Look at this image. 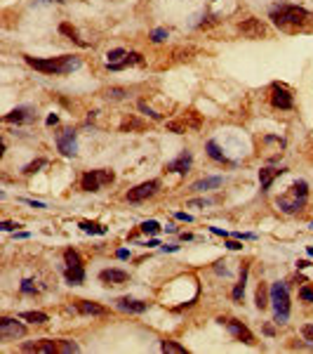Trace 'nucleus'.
<instances>
[{"instance_id":"1","label":"nucleus","mask_w":313,"mask_h":354,"mask_svg":"<svg viewBox=\"0 0 313 354\" xmlns=\"http://www.w3.org/2000/svg\"><path fill=\"white\" fill-rule=\"evenodd\" d=\"M271 19H273V24L280 31L297 33V31L308 29V24H311V12L304 8H299V5H287V3H283V5L271 8Z\"/></svg>"},{"instance_id":"2","label":"nucleus","mask_w":313,"mask_h":354,"mask_svg":"<svg viewBox=\"0 0 313 354\" xmlns=\"http://www.w3.org/2000/svg\"><path fill=\"white\" fill-rule=\"evenodd\" d=\"M24 59L31 69L40 71V73H47V76H64V73H71L80 66V57L76 54H61V57H31V54H24Z\"/></svg>"},{"instance_id":"3","label":"nucleus","mask_w":313,"mask_h":354,"mask_svg":"<svg viewBox=\"0 0 313 354\" xmlns=\"http://www.w3.org/2000/svg\"><path fill=\"white\" fill-rule=\"evenodd\" d=\"M306 201H308V185H306L304 180H297L294 185L283 194V196H278V208L287 213V215H297L301 213L306 206Z\"/></svg>"},{"instance_id":"4","label":"nucleus","mask_w":313,"mask_h":354,"mask_svg":"<svg viewBox=\"0 0 313 354\" xmlns=\"http://www.w3.org/2000/svg\"><path fill=\"white\" fill-rule=\"evenodd\" d=\"M271 305H273V321L275 323H287L290 319V291L285 284H273L271 286Z\"/></svg>"},{"instance_id":"5","label":"nucleus","mask_w":313,"mask_h":354,"mask_svg":"<svg viewBox=\"0 0 313 354\" xmlns=\"http://www.w3.org/2000/svg\"><path fill=\"white\" fill-rule=\"evenodd\" d=\"M64 277H66V281L71 286H78L85 281V264L76 248H66L64 250Z\"/></svg>"},{"instance_id":"6","label":"nucleus","mask_w":313,"mask_h":354,"mask_svg":"<svg viewBox=\"0 0 313 354\" xmlns=\"http://www.w3.org/2000/svg\"><path fill=\"white\" fill-rule=\"evenodd\" d=\"M115 172L108 168H99V170H87L80 177V187L83 192H101L106 185H113Z\"/></svg>"},{"instance_id":"7","label":"nucleus","mask_w":313,"mask_h":354,"mask_svg":"<svg viewBox=\"0 0 313 354\" xmlns=\"http://www.w3.org/2000/svg\"><path fill=\"white\" fill-rule=\"evenodd\" d=\"M54 142H57V149H59L66 158L78 154V142H76V130H73V128H61V130L54 135Z\"/></svg>"},{"instance_id":"8","label":"nucleus","mask_w":313,"mask_h":354,"mask_svg":"<svg viewBox=\"0 0 313 354\" xmlns=\"http://www.w3.org/2000/svg\"><path fill=\"white\" fill-rule=\"evenodd\" d=\"M238 31H240V36L243 38H250V40H257V38H266V24L261 22V19H254V17H250V19H245V22L238 24Z\"/></svg>"},{"instance_id":"9","label":"nucleus","mask_w":313,"mask_h":354,"mask_svg":"<svg viewBox=\"0 0 313 354\" xmlns=\"http://www.w3.org/2000/svg\"><path fill=\"white\" fill-rule=\"evenodd\" d=\"M158 189H161V180H148V182H141V185H137L134 189L127 192V201H130V203H141V201L151 199Z\"/></svg>"},{"instance_id":"10","label":"nucleus","mask_w":313,"mask_h":354,"mask_svg":"<svg viewBox=\"0 0 313 354\" xmlns=\"http://www.w3.org/2000/svg\"><path fill=\"white\" fill-rule=\"evenodd\" d=\"M271 104L273 109H280V111H290L294 107V100H292L290 90L280 83H273L271 85Z\"/></svg>"},{"instance_id":"11","label":"nucleus","mask_w":313,"mask_h":354,"mask_svg":"<svg viewBox=\"0 0 313 354\" xmlns=\"http://www.w3.org/2000/svg\"><path fill=\"white\" fill-rule=\"evenodd\" d=\"M219 323H226V328H229L231 335H233L236 340H240V342H245V345H254L252 331H250L243 321H238V319H219Z\"/></svg>"},{"instance_id":"12","label":"nucleus","mask_w":313,"mask_h":354,"mask_svg":"<svg viewBox=\"0 0 313 354\" xmlns=\"http://www.w3.org/2000/svg\"><path fill=\"white\" fill-rule=\"evenodd\" d=\"M26 335V326L19 323L17 319H8L3 316L0 319V338L3 340H17V338H24Z\"/></svg>"},{"instance_id":"13","label":"nucleus","mask_w":313,"mask_h":354,"mask_svg":"<svg viewBox=\"0 0 313 354\" xmlns=\"http://www.w3.org/2000/svg\"><path fill=\"white\" fill-rule=\"evenodd\" d=\"M24 352H40V354H57L59 352V340H36V342H24Z\"/></svg>"},{"instance_id":"14","label":"nucleus","mask_w":313,"mask_h":354,"mask_svg":"<svg viewBox=\"0 0 313 354\" xmlns=\"http://www.w3.org/2000/svg\"><path fill=\"white\" fill-rule=\"evenodd\" d=\"M191 163H193L191 151H182L175 161H170L168 165H165V172H179V175H186V172L191 170Z\"/></svg>"},{"instance_id":"15","label":"nucleus","mask_w":313,"mask_h":354,"mask_svg":"<svg viewBox=\"0 0 313 354\" xmlns=\"http://www.w3.org/2000/svg\"><path fill=\"white\" fill-rule=\"evenodd\" d=\"M76 309L80 314H87V316H106L108 309L99 302H92V300H76Z\"/></svg>"},{"instance_id":"16","label":"nucleus","mask_w":313,"mask_h":354,"mask_svg":"<svg viewBox=\"0 0 313 354\" xmlns=\"http://www.w3.org/2000/svg\"><path fill=\"white\" fill-rule=\"evenodd\" d=\"M115 307L120 309V312H130V314H141L148 309V302L144 300H132V298H120V300H115Z\"/></svg>"},{"instance_id":"17","label":"nucleus","mask_w":313,"mask_h":354,"mask_svg":"<svg viewBox=\"0 0 313 354\" xmlns=\"http://www.w3.org/2000/svg\"><path fill=\"white\" fill-rule=\"evenodd\" d=\"M285 172H287L285 168H261V170H259V185H261V192L266 194L268 189H271V185H273L275 177L285 175Z\"/></svg>"},{"instance_id":"18","label":"nucleus","mask_w":313,"mask_h":354,"mask_svg":"<svg viewBox=\"0 0 313 354\" xmlns=\"http://www.w3.org/2000/svg\"><path fill=\"white\" fill-rule=\"evenodd\" d=\"M3 121H5V123H29V121H33V109L31 107H17L15 111L5 114Z\"/></svg>"},{"instance_id":"19","label":"nucleus","mask_w":313,"mask_h":354,"mask_svg":"<svg viewBox=\"0 0 313 354\" xmlns=\"http://www.w3.org/2000/svg\"><path fill=\"white\" fill-rule=\"evenodd\" d=\"M99 279L104 281V284L120 286V284H125V281L130 279V274H127V272H122V270H104V272H99Z\"/></svg>"},{"instance_id":"20","label":"nucleus","mask_w":313,"mask_h":354,"mask_svg":"<svg viewBox=\"0 0 313 354\" xmlns=\"http://www.w3.org/2000/svg\"><path fill=\"white\" fill-rule=\"evenodd\" d=\"M205 149H207V156H210L212 161L224 163V165H236V163L231 161L229 156H226V154H224V151H222V149H219V144H217L214 139H210V142H207V144H205Z\"/></svg>"},{"instance_id":"21","label":"nucleus","mask_w":313,"mask_h":354,"mask_svg":"<svg viewBox=\"0 0 313 354\" xmlns=\"http://www.w3.org/2000/svg\"><path fill=\"white\" fill-rule=\"evenodd\" d=\"M134 64H144V57L139 52H130L122 62H115V64H108V71H122L127 66H134Z\"/></svg>"},{"instance_id":"22","label":"nucleus","mask_w":313,"mask_h":354,"mask_svg":"<svg viewBox=\"0 0 313 354\" xmlns=\"http://www.w3.org/2000/svg\"><path fill=\"white\" fill-rule=\"evenodd\" d=\"M247 272H250V264H243V270H240V279H238L236 288L231 291V298H233V302H240L245 295V284H247Z\"/></svg>"},{"instance_id":"23","label":"nucleus","mask_w":313,"mask_h":354,"mask_svg":"<svg viewBox=\"0 0 313 354\" xmlns=\"http://www.w3.org/2000/svg\"><path fill=\"white\" fill-rule=\"evenodd\" d=\"M254 302H257V309L264 312L271 302V288H266V284H259L257 286V295H254Z\"/></svg>"},{"instance_id":"24","label":"nucleus","mask_w":313,"mask_h":354,"mask_svg":"<svg viewBox=\"0 0 313 354\" xmlns=\"http://www.w3.org/2000/svg\"><path fill=\"white\" fill-rule=\"evenodd\" d=\"M224 177H205V180H198L196 185H191V192H207V189H214V187H222Z\"/></svg>"},{"instance_id":"25","label":"nucleus","mask_w":313,"mask_h":354,"mask_svg":"<svg viewBox=\"0 0 313 354\" xmlns=\"http://www.w3.org/2000/svg\"><path fill=\"white\" fill-rule=\"evenodd\" d=\"M59 33H64V36H69V38L73 40L76 45H80V47H90V43H85V40L80 38V36H78V31H76V29H73V26H71V24H61V26H59Z\"/></svg>"},{"instance_id":"26","label":"nucleus","mask_w":313,"mask_h":354,"mask_svg":"<svg viewBox=\"0 0 313 354\" xmlns=\"http://www.w3.org/2000/svg\"><path fill=\"white\" fill-rule=\"evenodd\" d=\"M80 229L87 231V234H106V227L99 222H90V220H83L80 222Z\"/></svg>"},{"instance_id":"27","label":"nucleus","mask_w":313,"mask_h":354,"mask_svg":"<svg viewBox=\"0 0 313 354\" xmlns=\"http://www.w3.org/2000/svg\"><path fill=\"white\" fill-rule=\"evenodd\" d=\"M19 319H24V321H31V323H45L47 321V314H45V312H22V314H19Z\"/></svg>"},{"instance_id":"28","label":"nucleus","mask_w":313,"mask_h":354,"mask_svg":"<svg viewBox=\"0 0 313 354\" xmlns=\"http://www.w3.org/2000/svg\"><path fill=\"white\" fill-rule=\"evenodd\" d=\"M161 349L163 352H175V354H186V347L175 342V340H163L161 342Z\"/></svg>"},{"instance_id":"29","label":"nucleus","mask_w":313,"mask_h":354,"mask_svg":"<svg viewBox=\"0 0 313 354\" xmlns=\"http://www.w3.org/2000/svg\"><path fill=\"white\" fill-rule=\"evenodd\" d=\"M19 291H22L24 295H36V293H38L40 288L36 286V281H33V279H24L22 286H19Z\"/></svg>"},{"instance_id":"30","label":"nucleus","mask_w":313,"mask_h":354,"mask_svg":"<svg viewBox=\"0 0 313 354\" xmlns=\"http://www.w3.org/2000/svg\"><path fill=\"white\" fill-rule=\"evenodd\" d=\"M80 347L73 342V340H59V354H71V352H78Z\"/></svg>"},{"instance_id":"31","label":"nucleus","mask_w":313,"mask_h":354,"mask_svg":"<svg viewBox=\"0 0 313 354\" xmlns=\"http://www.w3.org/2000/svg\"><path fill=\"white\" fill-rule=\"evenodd\" d=\"M141 231H144V234H158V231H161V224L155 222V220H146V222H141Z\"/></svg>"},{"instance_id":"32","label":"nucleus","mask_w":313,"mask_h":354,"mask_svg":"<svg viewBox=\"0 0 313 354\" xmlns=\"http://www.w3.org/2000/svg\"><path fill=\"white\" fill-rule=\"evenodd\" d=\"M45 163H47L45 158H36V161L29 163V165H26V168L22 170V172H24V175H33V172H36V170H40L43 165H45Z\"/></svg>"},{"instance_id":"33","label":"nucleus","mask_w":313,"mask_h":354,"mask_svg":"<svg viewBox=\"0 0 313 354\" xmlns=\"http://www.w3.org/2000/svg\"><path fill=\"white\" fill-rule=\"evenodd\" d=\"M106 57H108V64H115V62H122V57H127V52L122 47H118V50H111Z\"/></svg>"},{"instance_id":"34","label":"nucleus","mask_w":313,"mask_h":354,"mask_svg":"<svg viewBox=\"0 0 313 354\" xmlns=\"http://www.w3.org/2000/svg\"><path fill=\"white\" fill-rule=\"evenodd\" d=\"M139 111H144L146 116H151L153 121H163V116H161V114H155V111H153V109L148 107L146 102H139Z\"/></svg>"},{"instance_id":"35","label":"nucleus","mask_w":313,"mask_h":354,"mask_svg":"<svg viewBox=\"0 0 313 354\" xmlns=\"http://www.w3.org/2000/svg\"><path fill=\"white\" fill-rule=\"evenodd\" d=\"M299 298H301L304 302H313V288L311 286H301V288H299Z\"/></svg>"},{"instance_id":"36","label":"nucleus","mask_w":313,"mask_h":354,"mask_svg":"<svg viewBox=\"0 0 313 354\" xmlns=\"http://www.w3.org/2000/svg\"><path fill=\"white\" fill-rule=\"evenodd\" d=\"M165 38H168V29H155V31L151 33V40H153V43H163Z\"/></svg>"},{"instance_id":"37","label":"nucleus","mask_w":313,"mask_h":354,"mask_svg":"<svg viewBox=\"0 0 313 354\" xmlns=\"http://www.w3.org/2000/svg\"><path fill=\"white\" fill-rule=\"evenodd\" d=\"M301 335H304V340L313 342V323H306V326H301Z\"/></svg>"},{"instance_id":"38","label":"nucleus","mask_w":313,"mask_h":354,"mask_svg":"<svg viewBox=\"0 0 313 354\" xmlns=\"http://www.w3.org/2000/svg\"><path fill=\"white\" fill-rule=\"evenodd\" d=\"M108 97H113V100H122V97H125V90H122V87H113V90H108Z\"/></svg>"},{"instance_id":"39","label":"nucleus","mask_w":313,"mask_h":354,"mask_svg":"<svg viewBox=\"0 0 313 354\" xmlns=\"http://www.w3.org/2000/svg\"><path fill=\"white\" fill-rule=\"evenodd\" d=\"M17 227H22V224H19V222H10V220H5V222H3V229H5V231H15Z\"/></svg>"},{"instance_id":"40","label":"nucleus","mask_w":313,"mask_h":354,"mask_svg":"<svg viewBox=\"0 0 313 354\" xmlns=\"http://www.w3.org/2000/svg\"><path fill=\"white\" fill-rule=\"evenodd\" d=\"M177 220H184V222H193V217L189 215V213H175Z\"/></svg>"},{"instance_id":"41","label":"nucleus","mask_w":313,"mask_h":354,"mask_svg":"<svg viewBox=\"0 0 313 354\" xmlns=\"http://www.w3.org/2000/svg\"><path fill=\"white\" fill-rule=\"evenodd\" d=\"M226 246H229L231 250H240V248H243V243H240V241H226Z\"/></svg>"},{"instance_id":"42","label":"nucleus","mask_w":313,"mask_h":354,"mask_svg":"<svg viewBox=\"0 0 313 354\" xmlns=\"http://www.w3.org/2000/svg\"><path fill=\"white\" fill-rule=\"evenodd\" d=\"M22 201H24V203H29V206H33V208H45L40 201H31V199H22Z\"/></svg>"},{"instance_id":"43","label":"nucleus","mask_w":313,"mask_h":354,"mask_svg":"<svg viewBox=\"0 0 313 354\" xmlns=\"http://www.w3.org/2000/svg\"><path fill=\"white\" fill-rule=\"evenodd\" d=\"M59 123V116L52 114V116H47V125H57Z\"/></svg>"},{"instance_id":"44","label":"nucleus","mask_w":313,"mask_h":354,"mask_svg":"<svg viewBox=\"0 0 313 354\" xmlns=\"http://www.w3.org/2000/svg\"><path fill=\"white\" fill-rule=\"evenodd\" d=\"M308 264H311V262H308V260H299V262H297V267H299V270H304V267H308Z\"/></svg>"},{"instance_id":"45","label":"nucleus","mask_w":313,"mask_h":354,"mask_svg":"<svg viewBox=\"0 0 313 354\" xmlns=\"http://www.w3.org/2000/svg\"><path fill=\"white\" fill-rule=\"evenodd\" d=\"M115 255H118L120 260H125V257H127V255H130V253H127V250H118V253H115Z\"/></svg>"},{"instance_id":"46","label":"nucleus","mask_w":313,"mask_h":354,"mask_svg":"<svg viewBox=\"0 0 313 354\" xmlns=\"http://www.w3.org/2000/svg\"><path fill=\"white\" fill-rule=\"evenodd\" d=\"M308 255H311V257H313V248H308Z\"/></svg>"},{"instance_id":"47","label":"nucleus","mask_w":313,"mask_h":354,"mask_svg":"<svg viewBox=\"0 0 313 354\" xmlns=\"http://www.w3.org/2000/svg\"><path fill=\"white\" fill-rule=\"evenodd\" d=\"M311 227H313V224H311Z\"/></svg>"}]
</instances>
